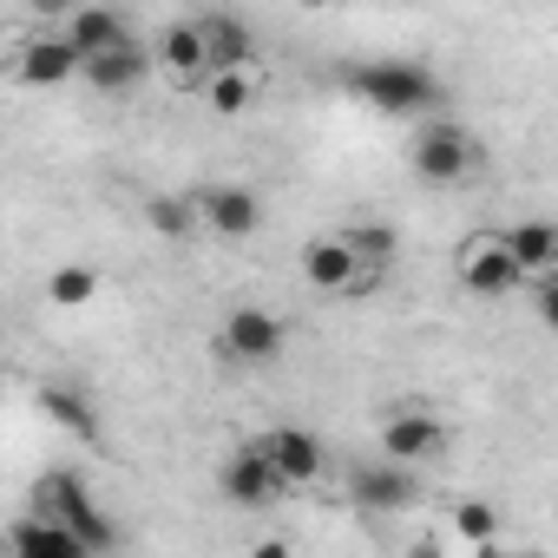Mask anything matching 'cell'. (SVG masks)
Instances as JSON below:
<instances>
[{"mask_svg": "<svg viewBox=\"0 0 558 558\" xmlns=\"http://www.w3.org/2000/svg\"><path fill=\"white\" fill-rule=\"evenodd\" d=\"M342 86L355 99H368L375 112H395V119H414V112H427L440 99V80L427 66H414V60H362V66L342 73Z\"/></svg>", "mask_w": 558, "mask_h": 558, "instance_id": "1", "label": "cell"}, {"mask_svg": "<svg viewBox=\"0 0 558 558\" xmlns=\"http://www.w3.org/2000/svg\"><path fill=\"white\" fill-rule=\"evenodd\" d=\"M336 236H342V243H349L362 263H375V269H388V263H395V250H401L395 223H342Z\"/></svg>", "mask_w": 558, "mask_h": 558, "instance_id": "23", "label": "cell"}, {"mask_svg": "<svg viewBox=\"0 0 558 558\" xmlns=\"http://www.w3.org/2000/svg\"><path fill=\"white\" fill-rule=\"evenodd\" d=\"M303 8H329V0H303Z\"/></svg>", "mask_w": 558, "mask_h": 558, "instance_id": "26", "label": "cell"}, {"mask_svg": "<svg viewBox=\"0 0 558 558\" xmlns=\"http://www.w3.org/2000/svg\"><path fill=\"white\" fill-rule=\"evenodd\" d=\"M151 73H165L171 86L197 93V86L210 80V47H204V27H197V21H171V27H158Z\"/></svg>", "mask_w": 558, "mask_h": 558, "instance_id": "9", "label": "cell"}, {"mask_svg": "<svg viewBox=\"0 0 558 558\" xmlns=\"http://www.w3.org/2000/svg\"><path fill=\"white\" fill-rule=\"evenodd\" d=\"M217 486H223V499L230 506H243V512H263V506H276L290 486H283V473L269 466V453L256 447V440H243L223 466H217Z\"/></svg>", "mask_w": 558, "mask_h": 558, "instance_id": "8", "label": "cell"}, {"mask_svg": "<svg viewBox=\"0 0 558 558\" xmlns=\"http://www.w3.org/2000/svg\"><path fill=\"white\" fill-rule=\"evenodd\" d=\"M453 283H460L466 296H480V303H499V296L525 290V269L512 263V250H506L499 230H473V236L460 243V256H453Z\"/></svg>", "mask_w": 558, "mask_h": 558, "instance_id": "4", "label": "cell"}, {"mask_svg": "<svg viewBox=\"0 0 558 558\" xmlns=\"http://www.w3.org/2000/svg\"><path fill=\"white\" fill-rule=\"evenodd\" d=\"M14 80L34 86V93H60V86L80 80V53L66 47V34H40V27H34V34L14 47Z\"/></svg>", "mask_w": 558, "mask_h": 558, "instance_id": "10", "label": "cell"}, {"mask_svg": "<svg viewBox=\"0 0 558 558\" xmlns=\"http://www.w3.org/2000/svg\"><path fill=\"white\" fill-rule=\"evenodd\" d=\"M34 401H40V414H47L53 427H66L73 440H86V447L99 440V414H93V401H86L80 388H66V381H47Z\"/></svg>", "mask_w": 558, "mask_h": 558, "instance_id": "18", "label": "cell"}, {"mask_svg": "<svg viewBox=\"0 0 558 558\" xmlns=\"http://www.w3.org/2000/svg\"><path fill=\"white\" fill-rule=\"evenodd\" d=\"M381 453L388 460H401V466H427V460H440L447 453V427L434 421V414H388V427H381Z\"/></svg>", "mask_w": 558, "mask_h": 558, "instance_id": "15", "label": "cell"}, {"mask_svg": "<svg viewBox=\"0 0 558 558\" xmlns=\"http://www.w3.org/2000/svg\"><path fill=\"white\" fill-rule=\"evenodd\" d=\"M80 80H86V93H99V99H132V93L151 80V53H145L138 40H119V47H106V53H86V60H80Z\"/></svg>", "mask_w": 558, "mask_h": 558, "instance_id": "12", "label": "cell"}, {"mask_svg": "<svg viewBox=\"0 0 558 558\" xmlns=\"http://www.w3.org/2000/svg\"><path fill=\"white\" fill-rule=\"evenodd\" d=\"M99 296V269L93 263H60L53 276H47V303L53 310H86Z\"/></svg>", "mask_w": 558, "mask_h": 558, "instance_id": "22", "label": "cell"}, {"mask_svg": "<svg viewBox=\"0 0 558 558\" xmlns=\"http://www.w3.org/2000/svg\"><path fill=\"white\" fill-rule=\"evenodd\" d=\"M27 506L53 512V519L80 538V551H112V545H119V525L106 519V506L93 499V486H86L80 473H66V466H60V473H40Z\"/></svg>", "mask_w": 558, "mask_h": 558, "instance_id": "2", "label": "cell"}, {"mask_svg": "<svg viewBox=\"0 0 558 558\" xmlns=\"http://www.w3.org/2000/svg\"><path fill=\"white\" fill-rule=\"evenodd\" d=\"M499 236H506L512 263L525 269V283H532V276H551V263H558V223H551V217H519V223H506Z\"/></svg>", "mask_w": 558, "mask_h": 558, "instance_id": "17", "label": "cell"}, {"mask_svg": "<svg viewBox=\"0 0 558 558\" xmlns=\"http://www.w3.org/2000/svg\"><path fill=\"white\" fill-rule=\"evenodd\" d=\"M0 545H8L14 558H73L80 551V538L53 512H40V506H27V519H14L8 532H0Z\"/></svg>", "mask_w": 558, "mask_h": 558, "instance_id": "16", "label": "cell"}, {"mask_svg": "<svg viewBox=\"0 0 558 558\" xmlns=\"http://www.w3.org/2000/svg\"><path fill=\"white\" fill-rule=\"evenodd\" d=\"M256 447L269 453V466L283 473L290 493H296V486H316V480L329 473V447H323L310 427H269V434H256Z\"/></svg>", "mask_w": 558, "mask_h": 558, "instance_id": "11", "label": "cell"}, {"mask_svg": "<svg viewBox=\"0 0 558 558\" xmlns=\"http://www.w3.org/2000/svg\"><path fill=\"white\" fill-rule=\"evenodd\" d=\"M381 276H388V269L362 263L336 230L303 243V283H310L316 296H362V290H375V283H381Z\"/></svg>", "mask_w": 558, "mask_h": 558, "instance_id": "5", "label": "cell"}, {"mask_svg": "<svg viewBox=\"0 0 558 558\" xmlns=\"http://www.w3.org/2000/svg\"><path fill=\"white\" fill-rule=\"evenodd\" d=\"M453 532H460L466 545L493 551V538H499V519H493V506H480V499H460V506H453Z\"/></svg>", "mask_w": 558, "mask_h": 558, "instance_id": "24", "label": "cell"}, {"mask_svg": "<svg viewBox=\"0 0 558 558\" xmlns=\"http://www.w3.org/2000/svg\"><path fill=\"white\" fill-rule=\"evenodd\" d=\"M145 223H151L165 243H191V236H197L191 191H151V197H145Z\"/></svg>", "mask_w": 558, "mask_h": 558, "instance_id": "21", "label": "cell"}, {"mask_svg": "<svg viewBox=\"0 0 558 558\" xmlns=\"http://www.w3.org/2000/svg\"><path fill=\"white\" fill-rule=\"evenodd\" d=\"M60 34H66V47L86 60V53H106V47L132 40V21H125L119 8H106V0H73L66 21H60Z\"/></svg>", "mask_w": 558, "mask_h": 558, "instance_id": "14", "label": "cell"}, {"mask_svg": "<svg viewBox=\"0 0 558 558\" xmlns=\"http://www.w3.org/2000/svg\"><path fill=\"white\" fill-rule=\"evenodd\" d=\"M191 210H197V230H210L223 243H250L263 230V197L250 184H197Z\"/></svg>", "mask_w": 558, "mask_h": 558, "instance_id": "6", "label": "cell"}, {"mask_svg": "<svg viewBox=\"0 0 558 558\" xmlns=\"http://www.w3.org/2000/svg\"><path fill=\"white\" fill-rule=\"evenodd\" d=\"M197 93H204V106H210L217 119H236V112H250L256 80H250V66H210V80H204Z\"/></svg>", "mask_w": 558, "mask_h": 558, "instance_id": "20", "label": "cell"}, {"mask_svg": "<svg viewBox=\"0 0 558 558\" xmlns=\"http://www.w3.org/2000/svg\"><path fill=\"white\" fill-rule=\"evenodd\" d=\"M197 27H204L210 66H250V60H256V40H250V27H243L236 14H204Z\"/></svg>", "mask_w": 558, "mask_h": 558, "instance_id": "19", "label": "cell"}, {"mask_svg": "<svg viewBox=\"0 0 558 558\" xmlns=\"http://www.w3.org/2000/svg\"><path fill=\"white\" fill-rule=\"evenodd\" d=\"M414 473L401 466V460H355L349 466V506H362V512H401V506H414Z\"/></svg>", "mask_w": 558, "mask_h": 558, "instance_id": "13", "label": "cell"}, {"mask_svg": "<svg viewBox=\"0 0 558 558\" xmlns=\"http://www.w3.org/2000/svg\"><path fill=\"white\" fill-rule=\"evenodd\" d=\"M27 8H34V14H66L73 0H27Z\"/></svg>", "mask_w": 558, "mask_h": 558, "instance_id": "25", "label": "cell"}, {"mask_svg": "<svg viewBox=\"0 0 558 558\" xmlns=\"http://www.w3.org/2000/svg\"><path fill=\"white\" fill-rule=\"evenodd\" d=\"M408 165H414L421 184L453 191V184H466V178L480 171V138H473L466 125H453V119H434V125H421V132L408 138Z\"/></svg>", "mask_w": 558, "mask_h": 558, "instance_id": "3", "label": "cell"}, {"mask_svg": "<svg viewBox=\"0 0 558 558\" xmlns=\"http://www.w3.org/2000/svg\"><path fill=\"white\" fill-rule=\"evenodd\" d=\"M217 349L230 355V362H243V368H263V362H276L290 349V323L283 316H269V310H230L223 316V329H217Z\"/></svg>", "mask_w": 558, "mask_h": 558, "instance_id": "7", "label": "cell"}]
</instances>
